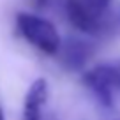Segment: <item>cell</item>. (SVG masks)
I'll return each mask as SVG.
<instances>
[{"label": "cell", "instance_id": "4", "mask_svg": "<svg viewBox=\"0 0 120 120\" xmlns=\"http://www.w3.org/2000/svg\"><path fill=\"white\" fill-rule=\"evenodd\" d=\"M46 99H48V83L42 78H39L30 85L28 92L25 95L23 120H46L44 115H42Z\"/></svg>", "mask_w": 120, "mask_h": 120}, {"label": "cell", "instance_id": "6", "mask_svg": "<svg viewBox=\"0 0 120 120\" xmlns=\"http://www.w3.org/2000/svg\"><path fill=\"white\" fill-rule=\"evenodd\" d=\"M28 2H32L34 5H42V4L46 2V0H28Z\"/></svg>", "mask_w": 120, "mask_h": 120}, {"label": "cell", "instance_id": "1", "mask_svg": "<svg viewBox=\"0 0 120 120\" xmlns=\"http://www.w3.org/2000/svg\"><path fill=\"white\" fill-rule=\"evenodd\" d=\"M67 18L81 32L90 35H118L120 34V5L97 0H67Z\"/></svg>", "mask_w": 120, "mask_h": 120}, {"label": "cell", "instance_id": "7", "mask_svg": "<svg viewBox=\"0 0 120 120\" xmlns=\"http://www.w3.org/2000/svg\"><path fill=\"white\" fill-rule=\"evenodd\" d=\"M97 2H102V4H108V2H111V0H97Z\"/></svg>", "mask_w": 120, "mask_h": 120}, {"label": "cell", "instance_id": "2", "mask_svg": "<svg viewBox=\"0 0 120 120\" xmlns=\"http://www.w3.org/2000/svg\"><path fill=\"white\" fill-rule=\"evenodd\" d=\"M16 25H18L19 34L39 51L46 53V55L58 53L62 41H60V35L51 21L35 14L21 12V14H18Z\"/></svg>", "mask_w": 120, "mask_h": 120}, {"label": "cell", "instance_id": "5", "mask_svg": "<svg viewBox=\"0 0 120 120\" xmlns=\"http://www.w3.org/2000/svg\"><path fill=\"white\" fill-rule=\"evenodd\" d=\"M60 49H62V60H64L71 69H79L81 65H85L86 62H88V58L92 56V46L83 42V41H76V39L69 41L64 48L60 44Z\"/></svg>", "mask_w": 120, "mask_h": 120}, {"label": "cell", "instance_id": "8", "mask_svg": "<svg viewBox=\"0 0 120 120\" xmlns=\"http://www.w3.org/2000/svg\"><path fill=\"white\" fill-rule=\"evenodd\" d=\"M0 120H4V113H2V109H0Z\"/></svg>", "mask_w": 120, "mask_h": 120}, {"label": "cell", "instance_id": "3", "mask_svg": "<svg viewBox=\"0 0 120 120\" xmlns=\"http://www.w3.org/2000/svg\"><path fill=\"white\" fill-rule=\"evenodd\" d=\"M83 81L99 101L111 104L120 95V60L101 64L86 71Z\"/></svg>", "mask_w": 120, "mask_h": 120}]
</instances>
